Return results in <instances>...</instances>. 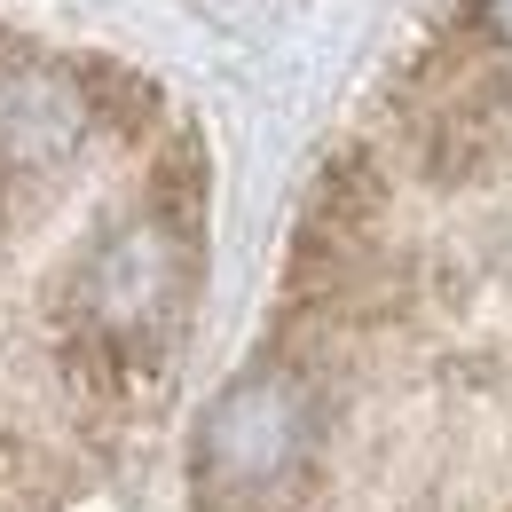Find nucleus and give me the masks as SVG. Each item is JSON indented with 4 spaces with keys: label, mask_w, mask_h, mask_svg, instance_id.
Masks as SVG:
<instances>
[{
    "label": "nucleus",
    "mask_w": 512,
    "mask_h": 512,
    "mask_svg": "<svg viewBox=\"0 0 512 512\" xmlns=\"http://www.w3.org/2000/svg\"><path fill=\"white\" fill-rule=\"evenodd\" d=\"M323 442V394L292 363H253L229 379L197 418V497L213 512H268L284 505Z\"/></svg>",
    "instance_id": "nucleus-1"
},
{
    "label": "nucleus",
    "mask_w": 512,
    "mask_h": 512,
    "mask_svg": "<svg viewBox=\"0 0 512 512\" xmlns=\"http://www.w3.org/2000/svg\"><path fill=\"white\" fill-rule=\"evenodd\" d=\"M190 308V229L174 213H142L111 229L87 268L71 276V347L95 355V371L150 379Z\"/></svg>",
    "instance_id": "nucleus-2"
},
{
    "label": "nucleus",
    "mask_w": 512,
    "mask_h": 512,
    "mask_svg": "<svg viewBox=\"0 0 512 512\" xmlns=\"http://www.w3.org/2000/svg\"><path fill=\"white\" fill-rule=\"evenodd\" d=\"M418 150L434 174H481L512 150V87L497 71H457L442 95H418Z\"/></svg>",
    "instance_id": "nucleus-3"
},
{
    "label": "nucleus",
    "mask_w": 512,
    "mask_h": 512,
    "mask_svg": "<svg viewBox=\"0 0 512 512\" xmlns=\"http://www.w3.org/2000/svg\"><path fill=\"white\" fill-rule=\"evenodd\" d=\"M95 119V95H79L64 71L16 64L0 71V166H56Z\"/></svg>",
    "instance_id": "nucleus-4"
},
{
    "label": "nucleus",
    "mask_w": 512,
    "mask_h": 512,
    "mask_svg": "<svg viewBox=\"0 0 512 512\" xmlns=\"http://www.w3.org/2000/svg\"><path fill=\"white\" fill-rule=\"evenodd\" d=\"M481 32H489L497 48H512V0H481Z\"/></svg>",
    "instance_id": "nucleus-5"
}]
</instances>
